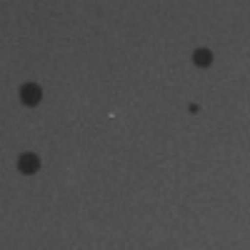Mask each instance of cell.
Listing matches in <instances>:
<instances>
[{"mask_svg":"<svg viewBox=\"0 0 250 250\" xmlns=\"http://www.w3.org/2000/svg\"><path fill=\"white\" fill-rule=\"evenodd\" d=\"M40 98H43V90H40V85H35V83H25V85H20V100L25 103V105H38Z\"/></svg>","mask_w":250,"mask_h":250,"instance_id":"1","label":"cell"},{"mask_svg":"<svg viewBox=\"0 0 250 250\" xmlns=\"http://www.w3.org/2000/svg\"><path fill=\"white\" fill-rule=\"evenodd\" d=\"M18 170L20 173H25V175H33L40 170V158L33 155V153H23L18 158Z\"/></svg>","mask_w":250,"mask_h":250,"instance_id":"2","label":"cell"},{"mask_svg":"<svg viewBox=\"0 0 250 250\" xmlns=\"http://www.w3.org/2000/svg\"><path fill=\"white\" fill-rule=\"evenodd\" d=\"M193 62H195L198 68H208V65L213 62V53L208 50V48H198V50L193 53Z\"/></svg>","mask_w":250,"mask_h":250,"instance_id":"3","label":"cell"}]
</instances>
